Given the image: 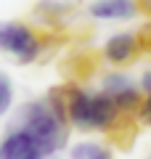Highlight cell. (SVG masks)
<instances>
[{
	"label": "cell",
	"instance_id": "cell-8",
	"mask_svg": "<svg viewBox=\"0 0 151 159\" xmlns=\"http://www.w3.org/2000/svg\"><path fill=\"white\" fill-rule=\"evenodd\" d=\"M103 135H106V143L112 148H130L138 138V119L133 114H119Z\"/></svg>",
	"mask_w": 151,
	"mask_h": 159
},
{
	"label": "cell",
	"instance_id": "cell-6",
	"mask_svg": "<svg viewBox=\"0 0 151 159\" xmlns=\"http://www.w3.org/2000/svg\"><path fill=\"white\" fill-rule=\"evenodd\" d=\"M88 16L95 21H133L140 16L138 0H93Z\"/></svg>",
	"mask_w": 151,
	"mask_h": 159
},
{
	"label": "cell",
	"instance_id": "cell-1",
	"mask_svg": "<svg viewBox=\"0 0 151 159\" xmlns=\"http://www.w3.org/2000/svg\"><path fill=\"white\" fill-rule=\"evenodd\" d=\"M16 130H24L29 138H32V146L43 154L45 159L53 157V154L64 151L69 146V130L72 127L66 125V119L50 106L43 98H29L19 106L16 119L13 125Z\"/></svg>",
	"mask_w": 151,
	"mask_h": 159
},
{
	"label": "cell",
	"instance_id": "cell-10",
	"mask_svg": "<svg viewBox=\"0 0 151 159\" xmlns=\"http://www.w3.org/2000/svg\"><path fill=\"white\" fill-rule=\"evenodd\" d=\"M98 61H101V53H90V51H80V53H72V58H66V74L72 82H82L85 77L98 69Z\"/></svg>",
	"mask_w": 151,
	"mask_h": 159
},
{
	"label": "cell",
	"instance_id": "cell-3",
	"mask_svg": "<svg viewBox=\"0 0 151 159\" xmlns=\"http://www.w3.org/2000/svg\"><path fill=\"white\" fill-rule=\"evenodd\" d=\"M53 34L40 32L27 21H3L0 24V53L13 56L19 64H34L53 48Z\"/></svg>",
	"mask_w": 151,
	"mask_h": 159
},
{
	"label": "cell",
	"instance_id": "cell-13",
	"mask_svg": "<svg viewBox=\"0 0 151 159\" xmlns=\"http://www.w3.org/2000/svg\"><path fill=\"white\" fill-rule=\"evenodd\" d=\"M135 119H138V125H149L151 127V96H143L135 109Z\"/></svg>",
	"mask_w": 151,
	"mask_h": 159
},
{
	"label": "cell",
	"instance_id": "cell-15",
	"mask_svg": "<svg viewBox=\"0 0 151 159\" xmlns=\"http://www.w3.org/2000/svg\"><path fill=\"white\" fill-rule=\"evenodd\" d=\"M138 90L143 96H151V69H143L138 77Z\"/></svg>",
	"mask_w": 151,
	"mask_h": 159
},
{
	"label": "cell",
	"instance_id": "cell-12",
	"mask_svg": "<svg viewBox=\"0 0 151 159\" xmlns=\"http://www.w3.org/2000/svg\"><path fill=\"white\" fill-rule=\"evenodd\" d=\"M13 96H16V90H13L11 74L0 69V117H6L13 109Z\"/></svg>",
	"mask_w": 151,
	"mask_h": 159
},
{
	"label": "cell",
	"instance_id": "cell-4",
	"mask_svg": "<svg viewBox=\"0 0 151 159\" xmlns=\"http://www.w3.org/2000/svg\"><path fill=\"white\" fill-rule=\"evenodd\" d=\"M98 90L106 93L117 103V109L122 114H133V117H135V109H138L140 98H143V93L138 90V80L130 72H125V69H109V72H103Z\"/></svg>",
	"mask_w": 151,
	"mask_h": 159
},
{
	"label": "cell",
	"instance_id": "cell-9",
	"mask_svg": "<svg viewBox=\"0 0 151 159\" xmlns=\"http://www.w3.org/2000/svg\"><path fill=\"white\" fill-rule=\"evenodd\" d=\"M32 148V138L16 127H8V133L0 138V159H21Z\"/></svg>",
	"mask_w": 151,
	"mask_h": 159
},
{
	"label": "cell",
	"instance_id": "cell-5",
	"mask_svg": "<svg viewBox=\"0 0 151 159\" xmlns=\"http://www.w3.org/2000/svg\"><path fill=\"white\" fill-rule=\"evenodd\" d=\"M138 56H140V48H138V37H135L133 29H122V32L109 34L101 45V61L114 69L130 66Z\"/></svg>",
	"mask_w": 151,
	"mask_h": 159
},
{
	"label": "cell",
	"instance_id": "cell-7",
	"mask_svg": "<svg viewBox=\"0 0 151 159\" xmlns=\"http://www.w3.org/2000/svg\"><path fill=\"white\" fill-rule=\"evenodd\" d=\"M74 11H77V6L72 0H40L32 8L34 19L45 27H64L74 16Z\"/></svg>",
	"mask_w": 151,
	"mask_h": 159
},
{
	"label": "cell",
	"instance_id": "cell-17",
	"mask_svg": "<svg viewBox=\"0 0 151 159\" xmlns=\"http://www.w3.org/2000/svg\"><path fill=\"white\" fill-rule=\"evenodd\" d=\"M21 159H45V157H43V154L37 151V148H32V151H27V154H24Z\"/></svg>",
	"mask_w": 151,
	"mask_h": 159
},
{
	"label": "cell",
	"instance_id": "cell-18",
	"mask_svg": "<svg viewBox=\"0 0 151 159\" xmlns=\"http://www.w3.org/2000/svg\"><path fill=\"white\" fill-rule=\"evenodd\" d=\"M149 159H151V154H149Z\"/></svg>",
	"mask_w": 151,
	"mask_h": 159
},
{
	"label": "cell",
	"instance_id": "cell-14",
	"mask_svg": "<svg viewBox=\"0 0 151 159\" xmlns=\"http://www.w3.org/2000/svg\"><path fill=\"white\" fill-rule=\"evenodd\" d=\"M135 37H138V48H140V53H151V21L143 24L140 29H135Z\"/></svg>",
	"mask_w": 151,
	"mask_h": 159
},
{
	"label": "cell",
	"instance_id": "cell-11",
	"mask_svg": "<svg viewBox=\"0 0 151 159\" xmlns=\"http://www.w3.org/2000/svg\"><path fill=\"white\" fill-rule=\"evenodd\" d=\"M69 159H114V148L106 141H93V138H82V141L69 146Z\"/></svg>",
	"mask_w": 151,
	"mask_h": 159
},
{
	"label": "cell",
	"instance_id": "cell-2",
	"mask_svg": "<svg viewBox=\"0 0 151 159\" xmlns=\"http://www.w3.org/2000/svg\"><path fill=\"white\" fill-rule=\"evenodd\" d=\"M119 109L98 88H85L80 82H66L64 117L72 130L80 133H106L119 117Z\"/></svg>",
	"mask_w": 151,
	"mask_h": 159
},
{
	"label": "cell",
	"instance_id": "cell-16",
	"mask_svg": "<svg viewBox=\"0 0 151 159\" xmlns=\"http://www.w3.org/2000/svg\"><path fill=\"white\" fill-rule=\"evenodd\" d=\"M138 8H140V13L151 16V0H138Z\"/></svg>",
	"mask_w": 151,
	"mask_h": 159
}]
</instances>
